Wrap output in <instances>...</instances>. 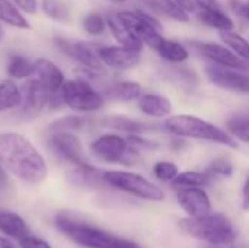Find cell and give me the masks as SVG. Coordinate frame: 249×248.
Masks as SVG:
<instances>
[{"label":"cell","mask_w":249,"mask_h":248,"mask_svg":"<svg viewBox=\"0 0 249 248\" xmlns=\"http://www.w3.org/2000/svg\"><path fill=\"white\" fill-rule=\"evenodd\" d=\"M158 54L168 63L172 64H182L190 58V51L185 45L178 41L163 38L162 42L156 48Z\"/></svg>","instance_id":"cell-23"},{"label":"cell","mask_w":249,"mask_h":248,"mask_svg":"<svg viewBox=\"0 0 249 248\" xmlns=\"http://www.w3.org/2000/svg\"><path fill=\"white\" fill-rule=\"evenodd\" d=\"M233 171H235L233 164H232L228 158L222 156V158H216L214 161L210 162V165H209L207 170H206V174H207L210 178H213V177L229 178V177L233 175Z\"/></svg>","instance_id":"cell-34"},{"label":"cell","mask_w":249,"mask_h":248,"mask_svg":"<svg viewBox=\"0 0 249 248\" xmlns=\"http://www.w3.org/2000/svg\"><path fill=\"white\" fill-rule=\"evenodd\" d=\"M206 76L217 88L239 94H249V72L207 64Z\"/></svg>","instance_id":"cell-11"},{"label":"cell","mask_w":249,"mask_h":248,"mask_svg":"<svg viewBox=\"0 0 249 248\" xmlns=\"http://www.w3.org/2000/svg\"><path fill=\"white\" fill-rule=\"evenodd\" d=\"M107 19L99 13H89L83 19V29L90 35H101L105 32Z\"/></svg>","instance_id":"cell-36"},{"label":"cell","mask_w":249,"mask_h":248,"mask_svg":"<svg viewBox=\"0 0 249 248\" xmlns=\"http://www.w3.org/2000/svg\"><path fill=\"white\" fill-rule=\"evenodd\" d=\"M0 20L19 29H28L31 26L22 12L15 7L10 0H0Z\"/></svg>","instance_id":"cell-29"},{"label":"cell","mask_w":249,"mask_h":248,"mask_svg":"<svg viewBox=\"0 0 249 248\" xmlns=\"http://www.w3.org/2000/svg\"><path fill=\"white\" fill-rule=\"evenodd\" d=\"M86 126V118L82 115H64L57 120H53L47 126V134L51 133H61V132H70L74 133L77 130H82Z\"/></svg>","instance_id":"cell-30"},{"label":"cell","mask_w":249,"mask_h":248,"mask_svg":"<svg viewBox=\"0 0 249 248\" xmlns=\"http://www.w3.org/2000/svg\"><path fill=\"white\" fill-rule=\"evenodd\" d=\"M19 247L20 248H53L48 241H45L44 238L35 237V235H28L25 238H22L19 241Z\"/></svg>","instance_id":"cell-37"},{"label":"cell","mask_w":249,"mask_h":248,"mask_svg":"<svg viewBox=\"0 0 249 248\" xmlns=\"http://www.w3.org/2000/svg\"><path fill=\"white\" fill-rule=\"evenodd\" d=\"M136 12L140 15V18H142V19H143L146 23H149V25H150V26H153L155 29H158L159 32H162V29H163V28H162V23H160V22H159V20H158V19H156L153 15H150L149 12H146V10H142V9H137Z\"/></svg>","instance_id":"cell-40"},{"label":"cell","mask_w":249,"mask_h":248,"mask_svg":"<svg viewBox=\"0 0 249 248\" xmlns=\"http://www.w3.org/2000/svg\"><path fill=\"white\" fill-rule=\"evenodd\" d=\"M242 209L249 210V175L242 186Z\"/></svg>","instance_id":"cell-43"},{"label":"cell","mask_w":249,"mask_h":248,"mask_svg":"<svg viewBox=\"0 0 249 248\" xmlns=\"http://www.w3.org/2000/svg\"><path fill=\"white\" fill-rule=\"evenodd\" d=\"M20 10H23L25 13H35L38 9V1L36 0H12Z\"/></svg>","instance_id":"cell-39"},{"label":"cell","mask_w":249,"mask_h":248,"mask_svg":"<svg viewBox=\"0 0 249 248\" xmlns=\"http://www.w3.org/2000/svg\"><path fill=\"white\" fill-rule=\"evenodd\" d=\"M198 51L206 57L212 64L226 67V69H235V70H242L249 72V66L239 58L231 48H228L225 44L219 42H200L197 44Z\"/></svg>","instance_id":"cell-13"},{"label":"cell","mask_w":249,"mask_h":248,"mask_svg":"<svg viewBox=\"0 0 249 248\" xmlns=\"http://www.w3.org/2000/svg\"><path fill=\"white\" fill-rule=\"evenodd\" d=\"M105 186L146 202H163L165 191L142 174L127 170H107L102 174Z\"/></svg>","instance_id":"cell-5"},{"label":"cell","mask_w":249,"mask_h":248,"mask_svg":"<svg viewBox=\"0 0 249 248\" xmlns=\"http://www.w3.org/2000/svg\"><path fill=\"white\" fill-rule=\"evenodd\" d=\"M22 104L19 107V117L32 120L38 117L50 102V94L38 79H28L22 88Z\"/></svg>","instance_id":"cell-10"},{"label":"cell","mask_w":249,"mask_h":248,"mask_svg":"<svg viewBox=\"0 0 249 248\" xmlns=\"http://www.w3.org/2000/svg\"><path fill=\"white\" fill-rule=\"evenodd\" d=\"M197 18L204 25L219 29L220 32L233 31L235 22L226 15V12L222 9H212V10H197Z\"/></svg>","instance_id":"cell-24"},{"label":"cell","mask_w":249,"mask_h":248,"mask_svg":"<svg viewBox=\"0 0 249 248\" xmlns=\"http://www.w3.org/2000/svg\"><path fill=\"white\" fill-rule=\"evenodd\" d=\"M112 1H121L123 3V1H128V0H112Z\"/></svg>","instance_id":"cell-48"},{"label":"cell","mask_w":249,"mask_h":248,"mask_svg":"<svg viewBox=\"0 0 249 248\" xmlns=\"http://www.w3.org/2000/svg\"><path fill=\"white\" fill-rule=\"evenodd\" d=\"M140 3H143L146 7H149L152 12L168 16V18H171V19H174L177 22H182V23L190 22V15L182 12L175 4L174 0H140Z\"/></svg>","instance_id":"cell-25"},{"label":"cell","mask_w":249,"mask_h":248,"mask_svg":"<svg viewBox=\"0 0 249 248\" xmlns=\"http://www.w3.org/2000/svg\"><path fill=\"white\" fill-rule=\"evenodd\" d=\"M34 66H35L34 75L36 76L35 79H38L42 83V86L48 91L50 96L60 94L63 85L66 83L63 70L48 58H38L34 61Z\"/></svg>","instance_id":"cell-16"},{"label":"cell","mask_w":249,"mask_h":248,"mask_svg":"<svg viewBox=\"0 0 249 248\" xmlns=\"http://www.w3.org/2000/svg\"><path fill=\"white\" fill-rule=\"evenodd\" d=\"M3 37H4V29H3V26L0 25V41L3 39Z\"/></svg>","instance_id":"cell-47"},{"label":"cell","mask_w":249,"mask_h":248,"mask_svg":"<svg viewBox=\"0 0 249 248\" xmlns=\"http://www.w3.org/2000/svg\"><path fill=\"white\" fill-rule=\"evenodd\" d=\"M197 4V10H212L222 9V4L217 0H194Z\"/></svg>","instance_id":"cell-41"},{"label":"cell","mask_w":249,"mask_h":248,"mask_svg":"<svg viewBox=\"0 0 249 248\" xmlns=\"http://www.w3.org/2000/svg\"><path fill=\"white\" fill-rule=\"evenodd\" d=\"M136 148L130 146L127 137L117 133H104L90 143V153L105 164L133 165L139 156Z\"/></svg>","instance_id":"cell-6"},{"label":"cell","mask_w":249,"mask_h":248,"mask_svg":"<svg viewBox=\"0 0 249 248\" xmlns=\"http://www.w3.org/2000/svg\"><path fill=\"white\" fill-rule=\"evenodd\" d=\"M22 104V91L12 79L0 82V113L19 108Z\"/></svg>","instance_id":"cell-26"},{"label":"cell","mask_w":249,"mask_h":248,"mask_svg":"<svg viewBox=\"0 0 249 248\" xmlns=\"http://www.w3.org/2000/svg\"><path fill=\"white\" fill-rule=\"evenodd\" d=\"M229 6L231 9L241 16L242 19L249 22V4L248 1H242V0H229Z\"/></svg>","instance_id":"cell-38"},{"label":"cell","mask_w":249,"mask_h":248,"mask_svg":"<svg viewBox=\"0 0 249 248\" xmlns=\"http://www.w3.org/2000/svg\"><path fill=\"white\" fill-rule=\"evenodd\" d=\"M42 10L53 20L64 22L69 19V9L60 0H42Z\"/></svg>","instance_id":"cell-35"},{"label":"cell","mask_w":249,"mask_h":248,"mask_svg":"<svg viewBox=\"0 0 249 248\" xmlns=\"http://www.w3.org/2000/svg\"><path fill=\"white\" fill-rule=\"evenodd\" d=\"M0 232L10 240H22L29 235V228L26 221L9 210H0Z\"/></svg>","instance_id":"cell-22"},{"label":"cell","mask_w":249,"mask_h":248,"mask_svg":"<svg viewBox=\"0 0 249 248\" xmlns=\"http://www.w3.org/2000/svg\"><path fill=\"white\" fill-rule=\"evenodd\" d=\"M54 224L58 232L82 248H140L137 243L131 240L111 234L66 213L57 215Z\"/></svg>","instance_id":"cell-2"},{"label":"cell","mask_w":249,"mask_h":248,"mask_svg":"<svg viewBox=\"0 0 249 248\" xmlns=\"http://www.w3.org/2000/svg\"><path fill=\"white\" fill-rule=\"evenodd\" d=\"M6 72H7L9 79H12V80H23V79H28V77L34 76L35 66L26 57H23L20 54H13V56L9 57Z\"/></svg>","instance_id":"cell-27"},{"label":"cell","mask_w":249,"mask_h":248,"mask_svg":"<svg viewBox=\"0 0 249 248\" xmlns=\"http://www.w3.org/2000/svg\"><path fill=\"white\" fill-rule=\"evenodd\" d=\"M102 174L104 171H101L99 168L92 167L90 164H83L73 167L67 172V181L71 186L80 189H98L102 184L105 186Z\"/></svg>","instance_id":"cell-20"},{"label":"cell","mask_w":249,"mask_h":248,"mask_svg":"<svg viewBox=\"0 0 249 248\" xmlns=\"http://www.w3.org/2000/svg\"><path fill=\"white\" fill-rule=\"evenodd\" d=\"M248 4H249V1H248Z\"/></svg>","instance_id":"cell-49"},{"label":"cell","mask_w":249,"mask_h":248,"mask_svg":"<svg viewBox=\"0 0 249 248\" xmlns=\"http://www.w3.org/2000/svg\"><path fill=\"white\" fill-rule=\"evenodd\" d=\"M101 124L105 129L109 130H115V132H123L127 133L128 136L131 134H143L146 132H153L156 130V124L150 123V121H144V120H136V118H130L125 115H107L101 120Z\"/></svg>","instance_id":"cell-17"},{"label":"cell","mask_w":249,"mask_h":248,"mask_svg":"<svg viewBox=\"0 0 249 248\" xmlns=\"http://www.w3.org/2000/svg\"><path fill=\"white\" fill-rule=\"evenodd\" d=\"M177 200L182 210L187 213V218L198 219L212 213V200L209 193L203 187H188L178 189Z\"/></svg>","instance_id":"cell-12"},{"label":"cell","mask_w":249,"mask_h":248,"mask_svg":"<svg viewBox=\"0 0 249 248\" xmlns=\"http://www.w3.org/2000/svg\"><path fill=\"white\" fill-rule=\"evenodd\" d=\"M226 132L235 139L249 145V117L235 115L226 121Z\"/></svg>","instance_id":"cell-31"},{"label":"cell","mask_w":249,"mask_h":248,"mask_svg":"<svg viewBox=\"0 0 249 248\" xmlns=\"http://www.w3.org/2000/svg\"><path fill=\"white\" fill-rule=\"evenodd\" d=\"M55 45L61 53H64L67 57L73 58L79 64L83 66V69H88L95 73H105V66L102 64L99 56H98V44L90 42H80V41H69L64 38H55Z\"/></svg>","instance_id":"cell-9"},{"label":"cell","mask_w":249,"mask_h":248,"mask_svg":"<svg viewBox=\"0 0 249 248\" xmlns=\"http://www.w3.org/2000/svg\"><path fill=\"white\" fill-rule=\"evenodd\" d=\"M107 26L109 28L112 37L115 38V41L121 45V47H125L128 50H133V51H137V53H142L144 44L118 19L117 13L115 15H108L107 18Z\"/></svg>","instance_id":"cell-21"},{"label":"cell","mask_w":249,"mask_h":248,"mask_svg":"<svg viewBox=\"0 0 249 248\" xmlns=\"http://www.w3.org/2000/svg\"><path fill=\"white\" fill-rule=\"evenodd\" d=\"M179 174V168L175 162L171 161H158L153 165V175L156 177V180L162 181V183H174L175 178Z\"/></svg>","instance_id":"cell-33"},{"label":"cell","mask_w":249,"mask_h":248,"mask_svg":"<svg viewBox=\"0 0 249 248\" xmlns=\"http://www.w3.org/2000/svg\"><path fill=\"white\" fill-rule=\"evenodd\" d=\"M139 110L153 120H162V118H169L172 113V102L159 94H152L146 92L139 98Z\"/></svg>","instance_id":"cell-19"},{"label":"cell","mask_w":249,"mask_h":248,"mask_svg":"<svg viewBox=\"0 0 249 248\" xmlns=\"http://www.w3.org/2000/svg\"><path fill=\"white\" fill-rule=\"evenodd\" d=\"M63 104L76 113H96L104 104L105 98L92 83L83 79L66 80L61 88Z\"/></svg>","instance_id":"cell-7"},{"label":"cell","mask_w":249,"mask_h":248,"mask_svg":"<svg viewBox=\"0 0 249 248\" xmlns=\"http://www.w3.org/2000/svg\"><path fill=\"white\" fill-rule=\"evenodd\" d=\"M117 16L144 45H149L150 48L156 50L158 45L162 42V32L146 23L136 10H121L117 13Z\"/></svg>","instance_id":"cell-14"},{"label":"cell","mask_w":249,"mask_h":248,"mask_svg":"<svg viewBox=\"0 0 249 248\" xmlns=\"http://www.w3.org/2000/svg\"><path fill=\"white\" fill-rule=\"evenodd\" d=\"M165 130L181 139H196L235 148V139L219 126L191 114H178L165 120Z\"/></svg>","instance_id":"cell-4"},{"label":"cell","mask_w":249,"mask_h":248,"mask_svg":"<svg viewBox=\"0 0 249 248\" xmlns=\"http://www.w3.org/2000/svg\"><path fill=\"white\" fill-rule=\"evenodd\" d=\"M174 1H175V4H177L182 12H185L187 15L197 12V4H196L194 0H174Z\"/></svg>","instance_id":"cell-42"},{"label":"cell","mask_w":249,"mask_h":248,"mask_svg":"<svg viewBox=\"0 0 249 248\" xmlns=\"http://www.w3.org/2000/svg\"><path fill=\"white\" fill-rule=\"evenodd\" d=\"M0 248H18L15 243L7 237H0Z\"/></svg>","instance_id":"cell-44"},{"label":"cell","mask_w":249,"mask_h":248,"mask_svg":"<svg viewBox=\"0 0 249 248\" xmlns=\"http://www.w3.org/2000/svg\"><path fill=\"white\" fill-rule=\"evenodd\" d=\"M98 56L105 67L114 70H130L140 63V53L121 45H99Z\"/></svg>","instance_id":"cell-15"},{"label":"cell","mask_w":249,"mask_h":248,"mask_svg":"<svg viewBox=\"0 0 249 248\" xmlns=\"http://www.w3.org/2000/svg\"><path fill=\"white\" fill-rule=\"evenodd\" d=\"M222 42L249 66V41L235 31L220 32Z\"/></svg>","instance_id":"cell-28"},{"label":"cell","mask_w":249,"mask_h":248,"mask_svg":"<svg viewBox=\"0 0 249 248\" xmlns=\"http://www.w3.org/2000/svg\"><path fill=\"white\" fill-rule=\"evenodd\" d=\"M101 94L111 102H131L139 101V98L143 95V88L136 80H120L107 85Z\"/></svg>","instance_id":"cell-18"},{"label":"cell","mask_w":249,"mask_h":248,"mask_svg":"<svg viewBox=\"0 0 249 248\" xmlns=\"http://www.w3.org/2000/svg\"><path fill=\"white\" fill-rule=\"evenodd\" d=\"M179 229L210 246H232L238 240V229L223 213L212 212L198 219L185 218L179 221Z\"/></svg>","instance_id":"cell-3"},{"label":"cell","mask_w":249,"mask_h":248,"mask_svg":"<svg viewBox=\"0 0 249 248\" xmlns=\"http://www.w3.org/2000/svg\"><path fill=\"white\" fill-rule=\"evenodd\" d=\"M47 148L61 161L74 167L88 164L82 140L70 132L47 134Z\"/></svg>","instance_id":"cell-8"},{"label":"cell","mask_w":249,"mask_h":248,"mask_svg":"<svg viewBox=\"0 0 249 248\" xmlns=\"http://www.w3.org/2000/svg\"><path fill=\"white\" fill-rule=\"evenodd\" d=\"M6 183H7V172L0 164V186H4Z\"/></svg>","instance_id":"cell-45"},{"label":"cell","mask_w":249,"mask_h":248,"mask_svg":"<svg viewBox=\"0 0 249 248\" xmlns=\"http://www.w3.org/2000/svg\"><path fill=\"white\" fill-rule=\"evenodd\" d=\"M0 164L16 180L36 186L47 180L48 167L42 153L25 136L0 133Z\"/></svg>","instance_id":"cell-1"},{"label":"cell","mask_w":249,"mask_h":248,"mask_svg":"<svg viewBox=\"0 0 249 248\" xmlns=\"http://www.w3.org/2000/svg\"><path fill=\"white\" fill-rule=\"evenodd\" d=\"M210 177L206 172L198 171H182L178 174L175 181L172 183L174 187L188 189V187H204L209 183Z\"/></svg>","instance_id":"cell-32"},{"label":"cell","mask_w":249,"mask_h":248,"mask_svg":"<svg viewBox=\"0 0 249 248\" xmlns=\"http://www.w3.org/2000/svg\"><path fill=\"white\" fill-rule=\"evenodd\" d=\"M204 248H236V247H235V244H232V246H210V244H207Z\"/></svg>","instance_id":"cell-46"}]
</instances>
